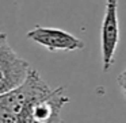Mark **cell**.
Wrapping results in <instances>:
<instances>
[{"label": "cell", "mask_w": 126, "mask_h": 123, "mask_svg": "<svg viewBox=\"0 0 126 123\" xmlns=\"http://www.w3.org/2000/svg\"><path fill=\"white\" fill-rule=\"evenodd\" d=\"M66 103L65 87L50 88L31 68L19 87L0 95V123H64L61 109Z\"/></svg>", "instance_id": "obj_1"}, {"label": "cell", "mask_w": 126, "mask_h": 123, "mask_svg": "<svg viewBox=\"0 0 126 123\" xmlns=\"http://www.w3.org/2000/svg\"><path fill=\"white\" fill-rule=\"evenodd\" d=\"M30 69V64L11 47L7 34L0 31V95L19 87Z\"/></svg>", "instance_id": "obj_2"}, {"label": "cell", "mask_w": 126, "mask_h": 123, "mask_svg": "<svg viewBox=\"0 0 126 123\" xmlns=\"http://www.w3.org/2000/svg\"><path fill=\"white\" fill-rule=\"evenodd\" d=\"M118 3L119 0H106V8H104V15L100 25L102 69L104 73H107L114 65L115 53L121 41Z\"/></svg>", "instance_id": "obj_3"}, {"label": "cell", "mask_w": 126, "mask_h": 123, "mask_svg": "<svg viewBox=\"0 0 126 123\" xmlns=\"http://www.w3.org/2000/svg\"><path fill=\"white\" fill-rule=\"evenodd\" d=\"M26 38L35 42L37 45L45 47L46 50L54 52H75L84 49V42L79 37L57 27L37 25L27 31Z\"/></svg>", "instance_id": "obj_4"}, {"label": "cell", "mask_w": 126, "mask_h": 123, "mask_svg": "<svg viewBox=\"0 0 126 123\" xmlns=\"http://www.w3.org/2000/svg\"><path fill=\"white\" fill-rule=\"evenodd\" d=\"M117 82H118V85H119V88H121V91H122V93L125 95V97H126V68L123 69V70L121 72V74L118 76Z\"/></svg>", "instance_id": "obj_5"}]
</instances>
